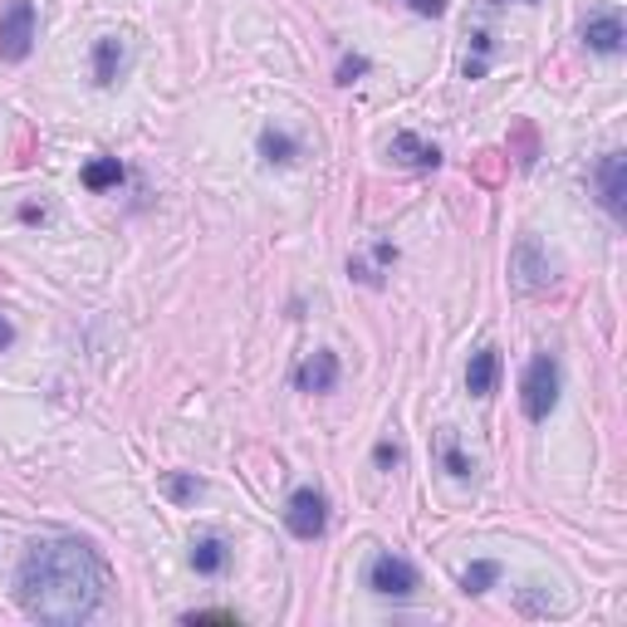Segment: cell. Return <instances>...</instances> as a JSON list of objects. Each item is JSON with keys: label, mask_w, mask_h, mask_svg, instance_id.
<instances>
[{"label": "cell", "mask_w": 627, "mask_h": 627, "mask_svg": "<svg viewBox=\"0 0 627 627\" xmlns=\"http://www.w3.org/2000/svg\"><path fill=\"white\" fill-rule=\"evenodd\" d=\"M15 593L35 623H88L103 603V564L78 539H39L15 568Z\"/></svg>", "instance_id": "cell-1"}, {"label": "cell", "mask_w": 627, "mask_h": 627, "mask_svg": "<svg viewBox=\"0 0 627 627\" xmlns=\"http://www.w3.org/2000/svg\"><path fill=\"white\" fill-rule=\"evenodd\" d=\"M554 402H558V362L549 353H539L525 368V378H519V407H525L529 421H544L554 411Z\"/></svg>", "instance_id": "cell-2"}, {"label": "cell", "mask_w": 627, "mask_h": 627, "mask_svg": "<svg viewBox=\"0 0 627 627\" xmlns=\"http://www.w3.org/2000/svg\"><path fill=\"white\" fill-rule=\"evenodd\" d=\"M35 5L29 0H10L5 15H0V59L5 64H20V59H29V49H35Z\"/></svg>", "instance_id": "cell-3"}, {"label": "cell", "mask_w": 627, "mask_h": 627, "mask_svg": "<svg viewBox=\"0 0 627 627\" xmlns=\"http://www.w3.org/2000/svg\"><path fill=\"white\" fill-rule=\"evenodd\" d=\"M368 588L378 598H397V603H402V598H411L421 588V578H417V568H411L402 554H378L368 564Z\"/></svg>", "instance_id": "cell-4"}, {"label": "cell", "mask_w": 627, "mask_h": 627, "mask_svg": "<svg viewBox=\"0 0 627 627\" xmlns=\"http://www.w3.org/2000/svg\"><path fill=\"white\" fill-rule=\"evenodd\" d=\"M284 525H290L294 539H319L323 525H329V500H323L314 485L294 490L290 505H284Z\"/></svg>", "instance_id": "cell-5"}, {"label": "cell", "mask_w": 627, "mask_h": 627, "mask_svg": "<svg viewBox=\"0 0 627 627\" xmlns=\"http://www.w3.org/2000/svg\"><path fill=\"white\" fill-rule=\"evenodd\" d=\"M509 274H515L519 290H544V284L554 280V260H549V250L534 235H525V241L515 245V255H509Z\"/></svg>", "instance_id": "cell-6"}, {"label": "cell", "mask_w": 627, "mask_h": 627, "mask_svg": "<svg viewBox=\"0 0 627 627\" xmlns=\"http://www.w3.org/2000/svg\"><path fill=\"white\" fill-rule=\"evenodd\" d=\"M593 182H598V201H603V211L613 216V221H623V216H627V157L623 152H603Z\"/></svg>", "instance_id": "cell-7"}, {"label": "cell", "mask_w": 627, "mask_h": 627, "mask_svg": "<svg viewBox=\"0 0 627 627\" xmlns=\"http://www.w3.org/2000/svg\"><path fill=\"white\" fill-rule=\"evenodd\" d=\"M294 388L314 392V397H319V392H333L339 388V358H333L329 348H319L314 358H304L299 368H294Z\"/></svg>", "instance_id": "cell-8"}, {"label": "cell", "mask_w": 627, "mask_h": 627, "mask_svg": "<svg viewBox=\"0 0 627 627\" xmlns=\"http://www.w3.org/2000/svg\"><path fill=\"white\" fill-rule=\"evenodd\" d=\"M623 39H627V29H623V20L607 10V15H588L583 20V45L593 49V54H623Z\"/></svg>", "instance_id": "cell-9"}, {"label": "cell", "mask_w": 627, "mask_h": 627, "mask_svg": "<svg viewBox=\"0 0 627 627\" xmlns=\"http://www.w3.org/2000/svg\"><path fill=\"white\" fill-rule=\"evenodd\" d=\"M123 64H127V45L118 35H103L94 45V84L98 88H113L118 84V74H123Z\"/></svg>", "instance_id": "cell-10"}, {"label": "cell", "mask_w": 627, "mask_h": 627, "mask_svg": "<svg viewBox=\"0 0 627 627\" xmlns=\"http://www.w3.org/2000/svg\"><path fill=\"white\" fill-rule=\"evenodd\" d=\"M495 378H500V348L470 353V362H466V392L470 397H490V392H495Z\"/></svg>", "instance_id": "cell-11"}, {"label": "cell", "mask_w": 627, "mask_h": 627, "mask_svg": "<svg viewBox=\"0 0 627 627\" xmlns=\"http://www.w3.org/2000/svg\"><path fill=\"white\" fill-rule=\"evenodd\" d=\"M225 564H231V544H225L221 534H201L192 544V568L201 578H216V574H225Z\"/></svg>", "instance_id": "cell-12"}, {"label": "cell", "mask_w": 627, "mask_h": 627, "mask_svg": "<svg viewBox=\"0 0 627 627\" xmlns=\"http://www.w3.org/2000/svg\"><path fill=\"white\" fill-rule=\"evenodd\" d=\"M392 157L402 167H441V147L437 143H421L417 133H397L392 137Z\"/></svg>", "instance_id": "cell-13"}, {"label": "cell", "mask_w": 627, "mask_h": 627, "mask_svg": "<svg viewBox=\"0 0 627 627\" xmlns=\"http://www.w3.org/2000/svg\"><path fill=\"white\" fill-rule=\"evenodd\" d=\"M260 157H265V162H274V167H284V162L299 157V143H294L290 133H280V127H265V133H260Z\"/></svg>", "instance_id": "cell-14"}, {"label": "cell", "mask_w": 627, "mask_h": 627, "mask_svg": "<svg viewBox=\"0 0 627 627\" xmlns=\"http://www.w3.org/2000/svg\"><path fill=\"white\" fill-rule=\"evenodd\" d=\"M123 182V162L118 157H94V162L84 167V186L88 192H108V186Z\"/></svg>", "instance_id": "cell-15"}, {"label": "cell", "mask_w": 627, "mask_h": 627, "mask_svg": "<svg viewBox=\"0 0 627 627\" xmlns=\"http://www.w3.org/2000/svg\"><path fill=\"white\" fill-rule=\"evenodd\" d=\"M495 578H500V564L495 558H480V564H470L466 574H460V588H466V593H485V588H495Z\"/></svg>", "instance_id": "cell-16"}, {"label": "cell", "mask_w": 627, "mask_h": 627, "mask_svg": "<svg viewBox=\"0 0 627 627\" xmlns=\"http://www.w3.org/2000/svg\"><path fill=\"white\" fill-rule=\"evenodd\" d=\"M167 495H172L176 505H186V500L201 495V480L196 476H167Z\"/></svg>", "instance_id": "cell-17"}, {"label": "cell", "mask_w": 627, "mask_h": 627, "mask_svg": "<svg viewBox=\"0 0 627 627\" xmlns=\"http://www.w3.org/2000/svg\"><path fill=\"white\" fill-rule=\"evenodd\" d=\"M446 470H451V476H456V480H466V476H470V460L460 456V446H456V441H446Z\"/></svg>", "instance_id": "cell-18"}, {"label": "cell", "mask_w": 627, "mask_h": 627, "mask_svg": "<svg viewBox=\"0 0 627 627\" xmlns=\"http://www.w3.org/2000/svg\"><path fill=\"white\" fill-rule=\"evenodd\" d=\"M358 74H368V59H362V54H348V59L339 64V84H353Z\"/></svg>", "instance_id": "cell-19"}, {"label": "cell", "mask_w": 627, "mask_h": 627, "mask_svg": "<svg viewBox=\"0 0 627 627\" xmlns=\"http://www.w3.org/2000/svg\"><path fill=\"white\" fill-rule=\"evenodd\" d=\"M182 623H235V613H225V607H206V613H186Z\"/></svg>", "instance_id": "cell-20"}, {"label": "cell", "mask_w": 627, "mask_h": 627, "mask_svg": "<svg viewBox=\"0 0 627 627\" xmlns=\"http://www.w3.org/2000/svg\"><path fill=\"white\" fill-rule=\"evenodd\" d=\"M372 460H378L382 470H392V466H397V460H402V451L392 446V441H378V451H372Z\"/></svg>", "instance_id": "cell-21"}, {"label": "cell", "mask_w": 627, "mask_h": 627, "mask_svg": "<svg viewBox=\"0 0 627 627\" xmlns=\"http://www.w3.org/2000/svg\"><path fill=\"white\" fill-rule=\"evenodd\" d=\"M411 10H417V15H427V20H437L441 10H446V0H407Z\"/></svg>", "instance_id": "cell-22"}, {"label": "cell", "mask_w": 627, "mask_h": 627, "mask_svg": "<svg viewBox=\"0 0 627 627\" xmlns=\"http://www.w3.org/2000/svg\"><path fill=\"white\" fill-rule=\"evenodd\" d=\"M10 339H15V329H10V323H5V319H0V353H5V348H10Z\"/></svg>", "instance_id": "cell-23"}]
</instances>
